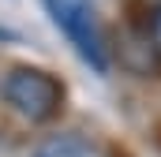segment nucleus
<instances>
[{
	"instance_id": "nucleus-1",
	"label": "nucleus",
	"mask_w": 161,
	"mask_h": 157,
	"mask_svg": "<svg viewBox=\"0 0 161 157\" xmlns=\"http://www.w3.org/2000/svg\"><path fill=\"white\" fill-rule=\"evenodd\" d=\"M0 94L26 123H49L64 109V86L41 68H11L0 82Z\"/></svg>"
},
{
	"instance_id": "nucleus-3",
	"label": "nucleus",
	"mask_w": 161,
	"mask_h": 157,
	"mask_svg": "<svg viewBox=\"0 0 161 157\" xmlns=\"http://www.w3.org/2000/svg\"><path fill=\"white\" fill-rule=\"evenodd\" d=\"M34 157H120V154H113L109 146L86 138L79 131H64V135H49L45 142H38Z\"/></svg>"
},
{
	"instance_id": "nucleus-2",
	"label": "nucleus",
	"mask_w": 161,
	"mask_h": 157,
	"mask_svg": "<svg viewBox=\"0 0 161 157\" xmlns=\"http://www.w3.org/2000/svg\"><path fill=\"white\" fill-rule=\"evenodd\" d=\"M53 23L71 38V45L79 49V56L86 64H94L97 71H105V41L94 19V0H45Z\"/></svg>"
},
{
	"instance_id": "nucleus-5",
	"label": "nucleus",
	"mask_w": 161,
	"mask_h": 157,
	"mask_svg": "<svg viewBox=\"0 0 161 157\" xmlns=\"http://www.w3.org/2000/svg\"><path fill=\"white\" fill-rule=\"evenodd\" d=\"M0 41H19V34H15V30H8V26H0Z\"/></svg>"
},
{
	"instance_id": "nucleus-4",
	"label": "nucleus",
	"mask_w": 161,
	"mask_h": 157,
	"mask_svg": "<svg viewBox=\"0 0 161 157\" xmlns=\"http://www.w3.org/2000/svg\"><path fill=\"white\" fill-rule=\"evenodd\" d=\"M150 41H154V49L161 52V11H150Z\"/></svg>"
}]
</instances>
